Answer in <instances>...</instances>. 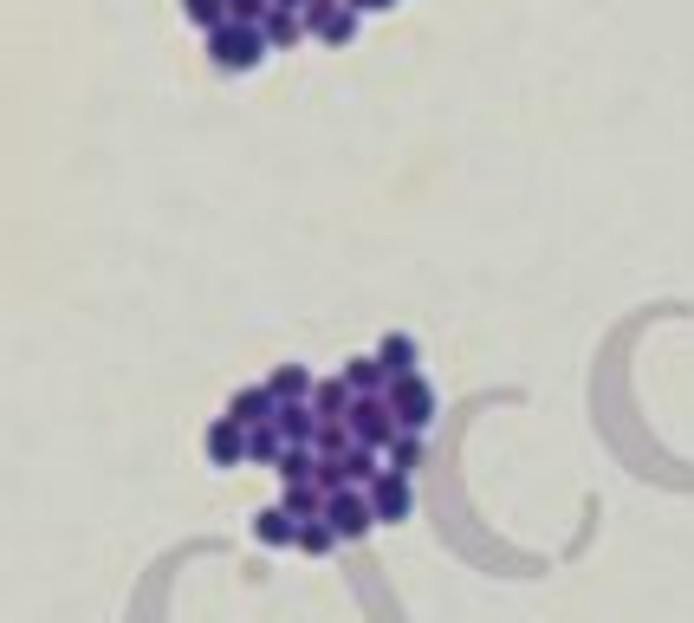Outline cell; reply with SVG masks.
<instances>
[{"label": "cell", "mask_w": 694, "mask_h": 623, "mask_svg": "<svg viewBox=\"0 0 694 623\" xmlns=\"http://www.w3.org/2000/svg\"><path fill=\"white\" fill-rule=\"evenodd\" d=\"M209 53L221 71H254L267 59V33L260 26H240V20H227V26H214L209 33Z\"/></svg>", "instance_id": "6da1fadb"}, {"label": "cell", "mask_w": 694, "mask_h": 623, "mask_svg": "<svg viewBox=\"0 0 694 623\" xmlns=\"http://www.w3.org/2000/svg\"><path fill=\"white\" fill-rule=\"evenodd\" d=\"M345 429H350V442H357V448H390V442L403 435V429H396V410H390L383 397H350Z\"/></svg>", "instance_id": "7a4b0ae2"}, {"label": "cell", "mask_w": 694, "mask_h": 623, "mask_svg": "<svg viewBox=\"0 0 694 623\" xmlns=\"http://www.w3.org/2000/svg\"><path fill=\"white\" fill-rule=\"evenodd\" d=\"M299 20H305V33H312V40H325V46H350L363 13L345 7V0H305V7H299Z\"/></svg>", "instance_id": "3957f363"}, {"label": "cell", "mask_w": 694, "mask_h": 623, "mask_svg": "<svg viewBox=\"0 0 694 623\" xmlns=\"http://www.w3.org/2000/svg\"><path fill=\"white\" fill-rule=\"evenodd\" d=\"M383 403L396 410V429H410V435H422V429H428V415H435V390H428V383H422L416 370H410V377H390Z\"/></svg>", "instance_id": "277c9868"}, {"label": "cell", "mask_w": 694, "mask_h": 623, "mask_svg": "<svg viewBox=\"0 0 694 623\" xmlns=\"http://www.w3.org/2000/svg\"><path fill=\"white\" fill-rule=\"evenodd\" d=\"M325 520H332V533H338V539H363V533H370V520H377V513H370V493L332 487V493H325Z\"/></svg>", "instance_id": "5b68a950"}, {"label": "cell", "mask_w": 694, "mask_h": 623, "mask_svg": "<svg viewBox=\"0 0 694 623\" xmlns=\"http://www.w3.org/2000/svg\"><path fill=\"white\" fill-rule=\"evenodd\" d=\"M370 513L377 520H403L410 513V475H377L370 481Z\"/></svg>", "instance_id": "8992f818"}, {"label": "cell", "mask_w": 694, "mask_h": 623, "mask_svg": "<svg viewBox=\"0 0 694 623\" xmlns=\"http://www.w3.org/2000/svg\"><path fill=\"white\" fill-rule=\"evenodd\" d=\"M260 33H267V53H286V46H299V40H305V20H299L292 7H273V13L260 20Z\"/></svg>", "instance_id": "52a82bcc"}, {"label": "cell", "mask_w": 694, "mask_h": 623, "mask_svg": "<svg viewBox=\"0 0 694 623\" xmlns=\"http://www.w3.org/2000/svg\"><path fill=\"white\" fill-rule=\"evenodd\" d=\"M345 383H350V397H383V390H390V370H383L377 357H350Z\"/></svg>", "instance_id": "ba28073f"}, {"label": "cell", "mask_w": 694, "mask_h": 623, "mask_svg": "<svg viewBox=\"0 0 694 623\" xmlns=\"http://www.w3.org/2000/svg\"><path fill=\"white\" fill-rule=\"evenodd\" d=\"M345 410H350V383L345 377L312 383V415H318V422H345Z\"/></svg>", "instance_id": "9c48e42d"}, {"label": "cell", "mask_w": 694, "mask_h": 623, "mask_svg": "<svg viewBox=\"0 0 694 623\" xmlns=\"http://www.w3.org/2000/svg\"><path fill=\"white\" fill-rule=\"evenodd\" d=\"M377 364H383L390 377H410V370H416V338H403V332H396V338H383Z\"/></svg>", "instance_id": "30bf717a"}, {"label": "cell", "mask_w": 694, "mask_h": 623, "mask_svg": "<svg viewBox=\"0 0 694 623\" xmlns=\"http://www.w3.org/2000/svg\"><path fill=\"white\" fill-rule=\"evenodd\" d=\"M209 448H214V461H240V455H247V435H240V422H234V415L209 435Z\"/></svg>", "instance_id": "8fae6325"}, {"label": "cell", "mask_w": 694, "mask_h": 623, "mask_svg": "<svg viewBox=\"0 0 694 623\" xmlns=\"http://www.w3.org/2000/svg\"><path fill=\"white\" fill-rule=\"evenodd\" d=\"M416 461H422V435H410V429H403V435L390 442V475H410Z\"/></svg>", "instance_id": "7c38bea8"}, {"label": "cell", "mask_w": 694, "mask_h": 623, "mask_svg": "<svg viewBox=\"0 0 694 623\" xmlns=\"http://www.w3.org/2000/svg\"><path fill=\"white\" fill-rule=\"evenodd\" d=\"M182 13H189V20H195V26H227V0H182Z\"/></svg>", "instance_id": "4fadbf2b"}, {"label": "cell", "mask_w": 694, "mask_h": 623, "mask_svg": "<svg viewBox=\"0 0 694 623\" xmlns=\"http://www.w3.org/2000/svg\"><path fill=\"white\" fill-rule=\"evenodd\" d=\"M260 539H267V546H286V539H299L292 513H260Z\"/></svg>", "instance_id": "5bb4252c"}, {"label": "cell", "mask_w": 694, "mask_h": 623, "mask_svg": "<svg viewBox=\"0 0 694 623\" xmlns=\"http://www.w3.org/2000/svg\"><path fill=\"white\" fill-rule=\"evenodd\" d=\"M273 13V0H227V20H240V26H260Z\"/></svg>", "instance_id": "9a60e30c"}, {"label": "cell", "mask_w": 694, "mask_h": 623, "mask_svg": "<svg viewBox=\"0 0 694 623\" xmlns=\"http://www.w3.org/2000/svg\"><path fill=\"white\" fill-rule=\"evenodd\" d=\"M332 539H338V533H332V526H318V520H305V526H299V546H305V553H332Z\"/></svg>", "instance_id": "2e32d148"}, {"label": "cell", "mask_w": 694, "mask_h": 623, "mask_svg": "<svg viewBox=\"0 0 694 623\" xmlns=\"http://www.w3.org/2000/svg\"><path fill=\"white\" fill-rule=\"evenodd\" d=\"M345 7H357V13H390L396 0H345Z\"/></svg>", "instance_id": "e0dca14e"}, {"label": "cell", "mask_w": 694, "mask_h": 623, "mask_svg": "<svg viewBox=\"0 0 694 623\" xmlns=\"http://www.w3.org/2000/svg\"><path fill=\"white\" fill-rule=\"evenodd\" d=\"M273 7H292V13H299V7H305V0H273Z\"/></svg>", "instance_id": "ac0fdd59"}]
</instances>
